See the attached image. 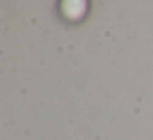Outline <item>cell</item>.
Wrapping results in <instances>:
<instances>
[{
	"instance_id": "cell-1",
	"label": "cell",
	"mask_w": 153,
	"mask_h": 140,
	"mask_svg": "<svg viewBox=\"0 0 153 140\" xmlns=\"http://www.w3.org/2000/svg\"><path fill=\"white\" fill-rule=\"evenodd\" d=\"M86 12V2H79V0H73V2H64L63 4V13L68 18H76L82 17Z\"/></svg>"
}]
</instances>
